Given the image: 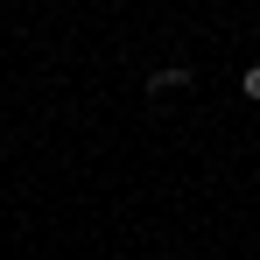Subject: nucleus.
Returning <instances> with one entry per match:
<instances>
[{"label":"nucleus","instance_id":"nucleus-1","mask_svg":"<svg viewBox=\"0 0 260 260\" xmlns=\"http://www.w3.org/2000/svg\"><path fill=\"white\" fill-rule=\"evenodd\" d=\"M190 85V71H183V63H176V71H155V78H148V91H155V99H169V91H183Z\"/></svg>","mask_w":260,"mask_h":260},{"label":"nucleus","instance_id":"nucleus-2","mask_svg":"<svg viewBox=\"0 0 260 260\" xmlns=\"http://www.w3.org/2000/svg\"><path fill=\"white\" fill-rule=\"evenodd\" d=\"M246 99H260V63H253V71H246Z\"/></svg>","mask_w":260,"mask_h":260}]
</instances>
